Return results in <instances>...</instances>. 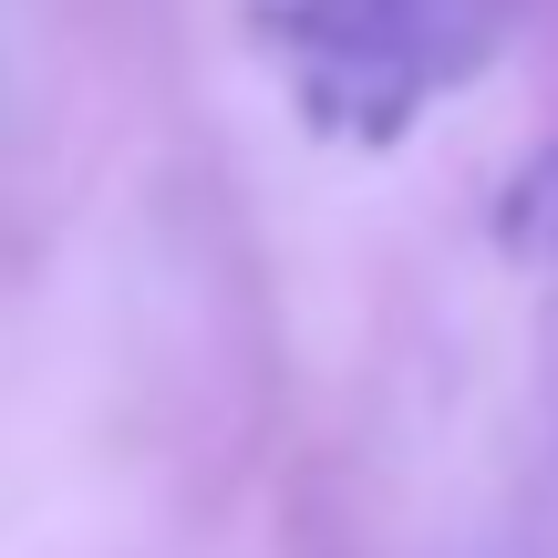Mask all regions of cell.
<instances>
[{
  "instance_id": "1",
  "label": "cell",
  "mask_w": 558,
  "mask_h": 558,
  "mask_svg": "<svg viewBox=\"0 0 558 558\" xmlns=\"http://www.w3.org/2000/svg\"><path fill=\"white\" fill-rule=\"evenodd\" d=\"M538 0H259V62L331 145H403L435 104L486 83Z\"/></svg>"
},
{
  "instance_id": "2",
  "label": "cell",
  "mask_w": 558,
  "mask_h": 558,
  "mask_svg": "<svg viewBox=\"0 0 558 558\" xmlns=\"http://www.w3.org/2000/svg\"><path fill=\"white\" fill-rule=\"evenodd\" d=\"M497 239H507V248H527V259H558V145H548L538 166H527L518 186H507Z\"/></svg>"
}]
</instances>
